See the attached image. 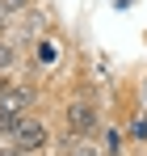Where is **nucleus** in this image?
Returning <instances> with one entry per match:
<instances>
[{
  "mask_svg": "<svg viewBox=\"0 0 147 156\" xmlns=\"http://www.w3.org/2000/svg\"><path fill=\"white\" fill-rule=\"evenodd\" d=\"M9 139H13L21 152L34 156V152H42V148L50 144V131H46V122H42V118H29V114H21V122L13 127V135H9Z\"/></svg>",
  "mask_w": 147,
  "mask_h": 156,
  "instance_id": "obj_1",
  "label": "nucleus"
},
{
  "mask_svg": "<svg viewBox=\"0 0 147 156\" xmlns=\"http://www.w3.org/2000/svg\"><path fill=\"white\" fill-rule=\"evenodd\" d=\"M67 131H72V135L97 131V105H93V97H76V101L67 105Z\"/></svg>",
  "mask_w": 147,
  "mask_h": 156,
  "instance_id": "obj_2",
  "label": "nucleus"
},
{
  "mask_svg": "<svg viewBox=\"0 0 147 156\" xmlns=\"http://www.w3.org/2000/svg\"><path fill=\"white\" fill-rule=\"evenodd\" d=\"M29 101H34V89H25V84H17V80L0 93V105H4V110H17V114H25Z\"/></svg>",
  "mask_w": 147,
  "mask_h": 156,
  "instance_id": "obj_3",
  "label": "nucleus"
},
{
  "mask_svg": "<svg viewBox=\"0 0 147 156\" xmlns=\"http://www.w3.org/2000/svg\"><path fill=\"white\" fill-rule=\"evenodd\" d=\"M13 63H17V47H13V42H4V38H0V72H9V68H13Z\"/></svg>",
  "mask_w": 147,
  "mask_h": 156,
  "instance_id": "obj_4",
  "label": "nucleus"
},
{
  "mask_svg": "<svg viewBox=\"0 0 147 156\" xmlns=\"http://www.w3.org/2000/svg\"><path fill=\"white\" fill-rule=\"evenodd\" d=\"M17 17V4H9V0H0V38H4V30H9V21Z\"/></svg>",
  "mask_w": 147,
  "mask_h": 156,
  "instance_id": "obj_5",
  "label": "nucleus"
},
{
  "mask_svg": "<svg viewBox=\"0 0 147 156\" xmlns=\"http://www.w3.org/2000/svg\"><path fill=\"white\" fill-rule=\"evenodd\" d=\"M105 144H109V148H105L109 156H118V152H122V148H118V144H122V139H118V131H109V135H105Z\"/></svg>",
  "mask_w": 147,
  "mask_h": 156,
  "instance_id": "obj_6",
  "label": "nucleus"
},
{
  "mask_svg": "<svg viewBox=\"0 0 147 156\" xmlns=\"http://www.w3.org/2000/svg\"><path fill=\"white\" fill-rule=\"evenodd\" d=\"M130 135H139V139H143V135H147V122H143V118H139V114H135V122H130Z\"/></svg>",
  "mask_w": 147,
  "mask_h": 156,
  "instance_id": "obj_7",
  "label": "nucleus"
},
{
  "mask_svg": "<svg viewBox=\"0 0 147 156\" xmlns=\"http://www.w3.org/2000/svg\"><path fill=\"white\" fill-rule=\"evenodd\" d=\"M9 84H13V80H9V72H0V93H4Z\"/></svg>",
  "mask_w": 147,
  "mask_h": 156,
  "instance_id": "obj_8",
  "label": "nucleus"
},
{
  "mask_svg": "<svg viewBox=\"0 0 147 156\" xmlns=\"http://www.w3.org/2000/svg\"><path fill=\"white\" fill-rule=\"evenodd\" d=\"M4 144H13V139H9V135H4V131H0V148H4Z\"/></svg>",
  "mask_w": 147,
  "mask_h": 156,
  "instance_id": "obj_9",
  "label": "nucleus"
},
{
  "mask_svg": "<svg viewBox=\"0 0 147 156\" xmlns=\"http://www.w3.org/2000/svg\"><path fill=\"white\" fill-rule=\"evenodd\" d=\"M9 4H17V9H25V4H29V0H9Z\"/></svg>",
  "mask_w": 147,
  "mask_h": 156,
  "instance_id": "obj_10",
  "label": "nucleus"
}]
</instances>
